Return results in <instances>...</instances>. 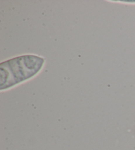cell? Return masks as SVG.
I'll list each match as a JSON object with an SVG mask.
<instances>
[{
	"label": "cell",
	"mask_w": 135,
	"mask_h": 150,
	"mask_svg": "<svg viewBox=\"0 0 135 150\" xmlns=\"http://www.w3.org/2000/svg\"><path fill=\"white\" fill-rule=\"evenodd\" d=\"M42 58L20 56L1 64V87L7 89L34 76L43 65Z\"/></svg>",
	"instance_id": "6da1fadb"
}]
</instances>
